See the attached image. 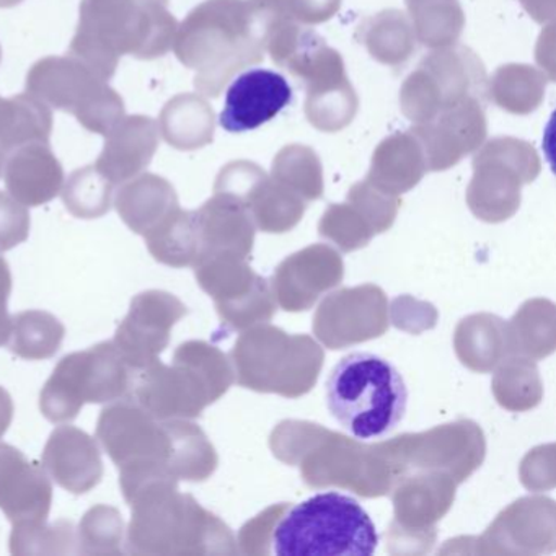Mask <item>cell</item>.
I'll return each mask as SVG.
<instances>
[{
	"instance_id": "obj_7",
	"label": "cell",
	"mask_w": 556,
	"mask_h": 556,
	"mask_svg": "<svg viewBox=\"0 0 556 556\" xmlns=\"http://www.w3.org/2000/svg\"><path fill=\"white\" fill-rule=\"evenodd\" d=\"M278 556H370L379 545L376 526L346 494L328 491L286 507L271 533Z\"/></svg>"
},
{
	"instance_id": "obj_14",
	"label": "cell",
	"mask_w": 556,
	"mask_h": 556,
	"mask_svg": "<svg viewBox=\"0 0 556 556\" xmlns=\"http://www.w3.org/2000/svg\"><path fill=\"white\" fill-rule=\"evenodd\" d=\"M382 444L399 480L412 471H442L462 483L484 458L483 432L465 419Z\"/></svg>"
},
{
	"instance_id": "obj_4",
	"label": "cell",
	"mask_w": 556,
	"mask_h": 556,
	"mask_svg": "<svg viewBox=\"0 0 556 556\" xmlns=\"http://www.w3.org/2000/svg\"><path fill=\"white\" fill-rule=\"evenodd\" d=\"M125 501L132 510L126 533V548L131 555L239 553L229 527L191 494L180 493L177 481H152Z\"/></svg>"
},
{
	"instance_id": "obj_30",
	"label": "cell",
	"mask_w": 556,
	"mask_h": 556,
	"mask_svg": "<svg viewBox=\"0 0 556 556\" xmlns=\"http://www.w3.org/2000/svg\"><path fill=\"white\" fill-rule=\"evenodd\" d=\"M214 112L203 97L181 93L165 105L159 131L172 148L194 151L214 139Z\"/></svg>"
},
{
	"instance_id": "obj_34",
	"label": "cell",
	"mask_w": 556,
	"mask_h": 556,
	"mask_svg": "<svg viewBox=\"0 0 556 556\" xmlns=\"http://www.w3.org/2000/svg\"><path fill=\"white\" fill-rule=\"evenodd\" d=\"M545 73L527 64L501 66L491 77L486 93L491 102L513 115H530L542 105L546 92Z\"/></svg>"
},
{
	"instance_id": "obj_20",
	"label": "cell",
	"mask_w": 556,
	"mask_h": 556,
	"mask_svg": "<svg viewBox=\"0 0 556 556\" xmlns=\"http://www.w3.org/2000/svg\"><path fill=\"white\" fill-rule=\"evenodd\" d=\"M343 276L340 253L324 243H315L286 258L276 268L269 285L279 307L288 312H304L325 292L340 286Z\"/></svg>"
},
{
	"instance_id": "obj_35",
	"label": "cell",
	"mask_w": 556,
	"mask_h": 556,
	"mask_svg": "<svg viewBox=\"0 0 556 556\" xmlns=\"http://www.w3.org/2000/svg\"><path fill=\"white\" fill-rule=\"evenodd\" d=\"M66 338V327L56 315L24 311L11 317L9 348L22 359L45 361L56 356Z\"/></svg>"
},
{
	"instance_id": "obj_10",
	"label": "cell",
	"mask_w": 556,
	"mask_h": 556,
	"mask_svg": "<svg viewBox=\"0 0 556 556\" xmlns=\"http://www.w3.org/2000/svg\"><path fill=\"white\" fill-rule=\"evenodd\" d=\"M27 93L71 113L87 131L100 136L125 116V102L109 80L71 54L38 61L28 73Z\"/></svg>"
},
{
	"instance_id": "obj_46",
	"label": "cell",
	"mask_w": 556,
	"mask_h": 556,
	"mask_svg": "<svg viewBox=\"0 0 556 556\" xmlns=\"http://www.w3.org/2000/svg\"><path fill=\"white\" fill-rule=\"evenodd\" d=\"M31 219L27 206L0 191V253L24 243L30 236Z\"/></svg>"
},
{
	"instance_id": "obj_6",
	"label": "cell",
	"mask_w": 556,
	"mask_h": 556,
	"mask_svg": "<svg viewBox=\"0 0 556 556\" xmlns=\"http://www.w3.org/2000/svg\"><path fill=\"white\" fill-rule=\"evenodd\" d=\"M328 412L359 441L382 439L402 421L408 390L400 370L372 353L341 357L325 383Z\"/></svg>"
},
{
	"instance_id": "obj_5",
	"label": "cell",
	"mask_w": 556,
	"mask_h": 556,
	"mask_svg": "<svg viewBox=\"0 0 556 556\" xmlns=\"http://www.w3.org/2000/svg\"><path fill=\"white\" fill-rule=\"evenodd\" d=\"M233 380L232 364L219 348L191 340L177 348L172 366L157 359L138 370L131 399L159 421L197 419Z\"/></svg>"
},
{
	"instance_id": "obj_28",
	"label": "cell",
	"mask_w": 556,
	"mask_h": 556,
	"mask_svg": "<svg viewBox=\"0 0 556 556\" xmlns=\"http://www.w3.org/2000/svg\"><path fill=\"white\" fill-rule=\"evenodd\" d=\"M115 207L132 232L146 237L177 211L180 203L170 181L144 174L123 184L115 197Z\"/></svg>"
},
{
	"instance_id": "obj_45",
	"label": "cell",
	"mask_w": 556,
	"mask_h": 556,
	"mask_svg": "<svg viewBox=\"0 0 556 556\" xmlns=\"http://www.w3.org/2000/svg\"><path fill=\"white\" fill-rule=\"evenodd\" d=\"M346 201L356 206L369 220L376 236L386 232L393 226L400 204H402L399 197L386 193L367 180L354 185L348 193Z\"/></svg>"
},
{
	"instance_id": "obj_2",
	"label": "cell",
	"mask_w": 556,
	"mask_h": 556,
	"mask_svg": "<svg viewBox=\"0 0 556 556\" xmlns=\"http://www.w3.org/2000/svg\"><path fill=\"white\" fill-rule=\"evenodd\" d=\"M175 56L194 71L201 96L216 99L247 67L265 60V43L250 0H206L178 25Z\"/></svg>"
},
{
	"instance_id": "obj_24",
	"label": "cell",
	"mask_w": 556,
	"mask_h": 556,
	"mask_svg": "<svg viewBox=\"0 0 556 556\" xmlns=\"http://www.w3.org/2000/svg\"><path fill=\"white\" fill-rule=\"evenodd\" d=\"M159 125L149 116H123L105 136L96 168L113 185H123L151 165L159 149Z\"/></svg>"
},
{
	"instance_id": "obj_51",
	"label": "cell",
	"mask_w": 556,
	"mask_h": 556,
	"mask_svg": "<svg viewBox=\"0 0 556 556\" xmlns=\"http://www.w3.org/2000/svg\"><path fill=\"white\" fill-rule=\"evenodd\" d=\"M556 0H520V4L526 9L527 14L536 22V24H548L555 18Z\"/></svg>"
},
{
	"instance_id": "obj_1",
	"label": "cell",
	"mask_w": 556,
	"mask_h": 556,
	"mask_svg": "<svg viewBox=\"0 0 556 556\" xmlns=\"http://www.w3.org/2000/svg\"><path fill=\"white\" fill-rule=\"evenodd\" d=\"M97 439L119 470L125 500L152 481H206L219 464L200 426L190 419L159 421L131 396L102 409Z\"/></svg>"
},
{
	"instance_id": "obj_48",
	"label": "cell",
	"mask_w": 556,
	"mask_h": 556,
	"mask_svg": "<svg viewBox=\"0 0 556 556\" xmlns=\"http://www.w3.org/2000/svg\"><path fill=\"white\" fill-rule=\"evenodd\" d=\"M413 308H415V311H409L408 295L395 299V301L392 302V311H390L393 325L400 328V330L412 331V333H415L413 320H419V324L422 325L425 330L434 327L435 320H438V312H435V308L432 307L431 304L415 301Z\"/></svg>"
},
{
	"instance_id": "obj_21",
	"label": "cell",
	"mask_w": 556,
	"mask_h": 556,
	"mask_svg": "<svg viewBox=\"0 0 556 556\" xmlns=\"http://www.w3.org/2000/svg\"><path fill=\"white\" fill-rule=\"evenodd\" d=\"M53 504V484L45 468L14 445L0 442V510L12 526L43 523Z\"/></svg>"
},
{
	"instance_id": "obj_18",
	"label": "cell",
	"mask_w": 556,
	"mask_h": 556,
	"mask_svg": "<svg viewBox=\"0 0 556 556\" xmlns=\"http://www.w3.org/2000/svg\"><path fill=\"white\" fill-rule=\"evenodd\" d=\"M187 315V305L177 295L149 289L132 298L128 315L116 328L113 343L138 372L167 350L172 330Z\"/></svg>"
},
{
	"instance_id": "obj_43",
	"label": "cell",
	"mask_w": 556,
	"mask_h": 556,
	"mask_svg": "<svg viewBox=\"0 0 556 556\" xmlns=\"http://www.w3.org/2000/svg\"><path fill=\"white\" fill-rule=\"evenodd\" d=\"M76 532L71 520H58L53 526L24 523L11 533L12 555H67L74 552Z\"/></svg>"
},
{
	"instance_id": "obj_38",
	"label": "cell",
	"mask_w": 556,
	"mask_h": 556,
	"mask_svg": "<svg viewBox=\"0 0 556 556\" xmlns=\"http://www.w3.org/2000/svg\"><path fill=\"white\" fill-rule=\"evenodd\" d=\"M509 337L513 356L542 359L555 348V311L548 301H529L510 320Z\"/></svg>"
},
{
	"instance_id": "obj_54",
	"label": "cell",
	"mask_w": 556,
	"mask_h": 556,
	"mask_svg": "<svg viewBox=\"0 0 556 556\" xmlns=\"http://www.w3.org/2000/svg\"><path fill=\"white\" fill-rule=\"evenodd\" d=\"M2 164H4V157L0 155V174H2Z\"/></svg>"
},
{
	"instance_id": "obj_3",
	"label": "cell",
	"mask_w": 556,
	"mask_h": 556,
	"mask_svg": "<svg viewBox=\"0 0 556 556\" xmlns=\"http://www.w3.org/2000/svg\"><path fill=\"white\" fill-rule=\"evenodd\" d=\"M177 28L168 0H83L70 54L110 80L123 56H165Z\"/></svg>"
},
{
	"instance_id": "obj_52",
	"label": "cell",
	"mask_w": 556,
	"mask_h": 556,
	"mask_svg": "<svg viewBox=\"0 0 556 556\" xmlns=\"http://www.w3.org/2000/svg\"><path fill=\"white\" fill-rule=\"evenodd\" d=\"M14 413L15 406L11 393L4 387H0V439L4 438L5 432L11 428Z\"/></svg>"
},
{
	"instance_id": "obj_25",
	"label": "cell",
	"mask_w": 556,
	"mask_h": 556,
	"mask_svg": "<svg viewBox=\"0 0 556 556\" xmlns=\"http://www.w3.org/2000/svg\"><path fill=\"white\" fill-rule=\"evenodd\" d=\"M2 174L9 194L27 207L50 203L64 187L63 165L45 142H28L9 152Z\"/></svg>"
},
{
	"instance_id": "obj_17",
	"label": "cell",
	"mask_w": 556,
	"mask_h": 556,
	"mask_svg": "<svg viewBox=\"0 0 556 556\" xmlns=\"http://www.w3.org/2000/svg\"><path fill=\"white\" fill-rule=\"evenodd\" d=\"M389 328V302L379 286L340 289L318 305L314 333L330 350H344L382 337Z\"/></svg>"
},
{
	"instance_id": "obj_12",
	"label": "cell",
	"mask_w": 556,
	"mask_h": 556,
	"mask_svg": "<svg viewBox=\"0 0 556 556\" xmlns=\"http://www.w3.org/2000/svg\"><path fill=\"white\" fill-rule=\"evenodd\" d=\"M540 168L539 154L529 142L510 136L491 139L475 155L468 207L484 223L509 219L519 210L523 185L532 184Z\"/></svg>"
},
{
	"instance_id": "obj_42",
	"label": "cell",
	"mask_w": 556,
	"mask_h": 556,
	"mask_svg": "<svg viewBox=\"0 0 556 556\" xmlns=\"http://www.w3.org/2000/svg\"><path fill=\"white\" fill-rule=\"evenodd\" d=\"M113 188L96 165L79 168L63 187L64 206L77 219H99L112 210Z\"/></svg>"
},
{
	"instance_id": "obj_29",
	"label": "cell",
	"mask_w": 556,
	"mask_h": 556,
	"mask_svg": "<svg viewBox=\"0 0 556 556\" xmlns=\"http://www.w3.org/2000/svg\"><path fill=\"white\" fill-rule=\"evenodd\" d=\"M455 353L468 369L491 372L513 356L509 325L490 314L464 318L455 331Z\"/></svg>"
},
{
	"instance_id": "obj_15",
	"label": "cell",
	"mask_w": 556,
	"mask_h": 556,
	"mask_svg": "<svg viewBox=\"0 0 556 556\" xmlns=\"http://www.w3.org/2000/svg\"><path fill=\"white\" fill-rule=\"evenodd\" d=\"M214 190L245 204L256 230L262 232H289L307 210V201L249 161L227 164L217 175Z\"/></svg>"
},
{
	"instance_id": "obj_27",
	"label": "cell",
	"mask_w": 556,
	"mask_h": 556,
	"mask_svg": "<svg viewBox=\"0 0 556 556\" xmlns=\"http://www.w3.org/2000/svg\"><path fill=\"white\" fill-rule=\"evenodd\" d=\"M428 174L425 151L415 132H395L383 139L372 154L367 181L386 193L400 197L413 190Z\"/></svg>"
},
{
	"instance_id": "obj_31",
	"label": "cell",
	"mask_w": 556,
	"mask_h": 556,
	"mask_svg": "<svg viewBox=\"0 0 556 556\" xmlns=\"http://www.w3.org/2000/svg\"><path fill=\"white\" fill-rule=\"evenodd\" d=\"M53 113L47 103L30 93L0 99V155L28 142L50 144Z\"/></svg>"
},
{
	"instance_id": "obj_40",
	"label": "cell",
	"mask_w": 556,
	"mask_h": 556,
	"mask_svg": "<svg viewBox=\"0 0 556 556\" xmlns=\"http://www.w3.org/2000/svg\"><path fill=\"white\" fill-rule=\"evenodd\" d=\"M493 379V393L497 403L510 412H526L542 400V382L532 359L507 357L500 364Z\"/></svg>"
},
{
	"instance_id": "obj_16",
	"label": "cell",
	"mask_w": 556,
	"mask_h": 556,
	"mask_svg": "<svg viewBox=\"0 0 556 556\" xmlns=\"http://www.w3.org/2000/svg\"><path fill=\"white\" fill-rule=\"evenodd\" d=\"M455 486L457 481L442 471H412L400 478L392 488L395 520L390 526V545L422 543L429 552L435 540L434 523L451 509Z\"/></svg>"
},
{
	"instance_id": "obj_33",
	"label": "cell",
	"mask_w": 556,
	"mask_h": 556,
	"mask_svg": "<svg viewBox=\"0 0 556 556\" xmlns=\"http://www.w3.org/2000/svg\"><path fill=\"white\" fill-rule=\"evenodd\" d=\"M155 262L170 268H193L201 258V240L194 211L178 207L144 237Z\"/></svg>"
},
{
	"instance_id": "obj_49",
	"label": "cell",
	"mask_w": 556,
	"mask_h": 556,
	"mask_svg": "<svg viewBox=\"0 0 556 556\" xmlns=\"http://www.w3.org/2000/svg\"><path fill=\"white\" fill-rule=\"evenodd\" d=\"M289 15L301 25H318L333 18L341 0H285Z\"/></svg>"
},
{
	"instance_id": "obj_36",
	"label": "cell",
	"mask_w": 556,
	"mask_h": 556,
	"mask_svg": "<svg viewBox=\"0 0 556 556\" xmlns=\"http://www.w3.org/2000/svg\"><path fill=\"white\" fill-rule=\"evenodd\" d=\"M416 40L425 47H452L460 40L465 14L458 0H405Z\"/></svg>"
},
{
	"instance_id": "obj_8",
	"label": "cell",
	"mask_w": 556,
	"mask_h": 556,
	"mask_svg": "<svg viewBox=\"0 0 556 556\" xmlns=\"http://www.w3.org/2000/svg\"><path fill=\"white\" fill-rule=\"evenodd\" d=\"M324 350L307 334L262 324L243 330L230 353L236 382L260 393L298 399L314 389Z\"/></svg>"
},
{
	"instance_id": "obj_39",
	"label": "cell",
	"mask_w": 556,
	"mask_h": 556,
	"mask_svg": "<svg viewBox=\"0 0 556 556\" xmlns=\"http://www.w3.org/2000/svg\"><path fill=\"white\" fill-rule=\"evenodd\" d=\"M271 177L304 201L324 197V167L314 149L291 144L278 152L273 162Z\"/></svg>"
},
{
	"instance_id": "obj_44",
	"label": "cell",
	"mask_w": 556,
	"mask_h": 556,
	"mask_svg": "<svg viewBox=\"0 0 556 556\" xmlns=\"http://www.w3.org/2000/svg\"><path fill=\"white\" fill-rule=\"evenodd\" d=\"M318 233L344 253L364 249L376 236L369 220L350 201L328 207L318 224Z\"/></svg>"
},
{
	"instance_id": "obj_55",
	"label": "cell",
	"mask_w": 556,
	"mask_h": 556,
	"mask_svg": "<svg viewBox=\"0 0 556 556\" xmlns=\"http://www.w3.org/2000/svg\"><path fill=\"white\" fill-rule=\"evenodd\" d=\"M0 60H2V48H0Z\"/></svg>"
},
{
	"instance_id": "obj_11",
	"label": "cell",
	"mask_w": 556,
	"mask_h": 556,
	"mask_svg": "<svg viewBox=\"0 0 556 556\" xmlns=\"http://www.w3.org/2000/svg\"><path fill=\"white\" fill-rule=\"evenodd\" d=\"M486 86V70L470 48H438L406 77L400 89V110L409 122L421 125L467 100L483 102Z\"/></svg>"
},
{
	"instance_id": "obj_50",
	"label": "cell",
	"mask_w": 556,
	"mask_h": 556,
	"mask_svg": "<svg viewBox=\"0 0 556 556\" xmlns=\"http://www.w3.org/2000/svg\"><path fill=\"white\" fill-rule=\"evenodd\" d=\"M12 294V273L8 260L0 256V348L9 343L11 338V315L9 299Z\"/></svg>"
},
{
	"instance_id": "obj_47",
	"label": "cell",
	"mask_w": 556,
	"mask_h": 556,
	"mask_svg": "<svg viewBox=\"0 0 556 556\" xmlns=\"http://www.w3.org/2000/svg\"><path fill=\"white\" fill-rule=\"evenodd\" d=\"M286 507H288V503L276 504V506L269 507L265 513L260 514L255 519L245 523L242 530H240L239 542H237L239 543L240 552L247 553V555H260V553H263L262 545L271 543L273 529H275L281 514L285 513Z\"/></svg>"
},
{
	"instance_id": "obj_23",
	"label": "cell",
	"mask_w": 556,
	"mask_h": 556,
	"mask_svg": "<svg viewBox=\"0 0 556 556\" xmlns=\"http://www.w3.org/2000/svg\"><path fill=\"white\" fill-rule=\"evenodd\" d=\"M43 468L58 486L86 494L99 486L105 467L96 438L76 426H58L43 451Z\"/></svg>"
},
{
	"instance_id": "obj_26",
	"label": "cell",
	"mask_w": 556,
	"mask_h": 556,
	"mask_svg": "<svg viewBox=\"0 0 556 556\" xmlns=\"http://www.w3.org/2000/svg\"><path fill=\"white\" fill-rule=\"evenodd\" d=\"M194 217L201 240L200 262L219 253L249 258L256 227L245 204L230 194L214 191V197L194 211Z\"/></svg>"
},
{
	"instance_id": "obj_41",
	"label": "cell",
	"mask_w": 556,
	"mask_h": 556,
	"mask_svg": "<svg viewBox=\"0 0 556 556\" xmlns=\"http://www.w3.org/2000/svg\"><path fill=\"white\" fill-rule=\"evenodd\" d=\"M125 520L116 507L97 504L84 514L77 530V552L92 556H118L123 553Z\"/></svg>"
},
{
	"instance_id": "obj_19",
	"label": "cell",
	"mask_w": 556,
	"mask_h": 556,
	"mask_svg": "<svg viewBox=\"0 0 556 556\" xmlns=\"http://www.w3.org/2000/svg\"><path fill=\"white\" fill-rule=\"evenodd\" d=\"M425 151L428 172L455 167L465 155L478 151L488 135L483 102L470 99L439 113L431 122L412 129Z\"/></svg>"
},
{
	"instance_id": "obj_13",
	"label": "cell",
	"mask_w": 556,
	"mask_h": 556,
	"mask_svg": "<svg viewBox=\"0 0 556 556\" xmlns=\"http://www.w3.org/2000/svg\"><path fill=\"white\" fill-rule=\"evenodd\" d=\"M200 288L213 299L217 314L230 330L268 324L276 314L271 285L250 268L247 258L219 253L193 266Z\"/></svg>"
},
{
	"instance_id": "obj_32",
	"label": "cell",
	"mask_w": 556,
	"mask_h": 556,
	"mask_svg": "<svg viewBox=\"0 0 556 556\" xmlns=\"http://www.w3.org/2000/svg\"><path fill=\"white\" fill-rule=\"evenodd\" d=\"M361 43L377 63L396 67L415 54L418 40L408 15L390 9L361 25Z\"/></svg>"
},
{
	"instance_id": "obj_9",
	"label": "cell",
	"mask_w": 556,
	"mask_h": 556,
	"mask_svg": "<svg viewBox=\"0 0 556 556\" xmlns=\"http://www.w3.org/2000/svg\"><path fill=\"white\" fill-rule=\"evenodd\" d=\"M135 370L113 341L67 354L40 393V409L51 422H71L86 403H113L131 396Z\"/></svg>"
},
{
	"instance_id": "obj_37",
	"label": "cell",
	"mask_w": 556,
	"mask_h": 556,
	"mask_svg": "<svg viewBox=\"0 0 556 556\" xmlns=\"http://www.w3.org/2000/svg\"><path fill=\"white\" fill-rule=\"evenodd\" d=\"M359 109L356 90L348 76L307 87L305 116L321 132H338L353 123Z\"/></svg>"
},
{
	"instance_id": "obj_22",
	"label": "cell",
	"mask_w": 556,
	"mask_h": 556,
	"mask_svg": "<svg viewBox=\"0 0 556 556\" xmlns=\"http://www.w3.org/2000/svg\"><path fill=\"white\" fill-rule=\"evenodd\" d=\"M292 90L281 74L252 70L227 90L219 123L226 131L247 132L271 122L291 103Z\"/></svg>"
},
{
	"instance_id": "obj_53",
	"label": "cell",
	"mask_w": 556,
	"mask_h": 556,
	"mask_svg": "<svg viewBox=\"0 0 556 556\" xmlns=\"http://www.w3.org/2000/svg\"><path fill=\"white\" fill-rule=\"evenodd\" d=\"M24 0H0V9H11L22 4Z\"/></svg>"
}]
</instances>
